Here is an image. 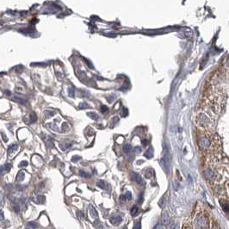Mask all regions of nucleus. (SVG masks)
Instances as JSON below:
<instances>
[{"label": "nucleus", "instance_id": "1", "mask_svg": "<svg viewBox=\"0 0 229 229\" xmlns=\"http://www.w3.org/2000/svg\"><path fill=\"white\" fill-rule=\"evenodd\" d=\"M194 227L196 229H209V216L206 214H198L194 220Z\"/></svg>", "mask_w": 229, "mask_h": 229}, {"label": "nucleus", "instance_id": "2", "mask_svg": "<svg viewBox=\"0 0 229 229\" xmlns=\"http://www.w3.org/2000/svg\"><path fill=\"white\" fill-rule=\"evenodd\" d=\"M196 122H197V125L200 127H203L206 130H209L211 127V121L209 118H208V116L205 115L204 114H200L197 115Z\"/></svg>", "mask_w": 229, "mask_h": 229}, {"label": "nucleus", "instance_id": "3", "mask_svg": "<svg viewBox=\"0 0 229 229\" xmlns=\"http://www.w3.org/2000/svg\"><path fill=\"white\" fill-rule=\"evenodd\" d=\"M198 145L199 146L201 147L202 150H206L208 148H209V146H211L210 141H209V138L208 135H202L201 137H199L198 139Z\"/></svg>", "mask_w": 229, "mask_h": 229}, {"label": "nucleus", "instance_id": "4", "mask_svg": "<svg viewBox=\"0 0 229 229\" xmlns=\"http://www.w3.org/2000/svg\"><path fill=\"white\" fill-rule=\"evenodd\" d=\"M122 221V218L119 215H115L110 218V222L112 223L113 225H118Z\"/></svg>", "mask_w": 229, "mask_h": 229}, {"label": "nucleus", "instance_id": "5", "mask_svg": "<svg viewBox=\"0 0 229 229\" xmlns=\"http://www.w3.org/2000/svg\"><path fill=\"white\" fill-rule=\"evenodd\" d=\"M132 177L133 180L134 181L135 183H137V184H143V180H142L141 177L139 174H137V173L132 172Z\"/></svg>", "mask_w": 229, "mask_h": 229}, {"label": "nucleus", "instance_id": "6", "mask_svg": "<svg viewBox=\"0 0 229 229\" xmlns=\"http://www.w3.org/2000/svg\"><path fill=\"white\" fill-rule=\"evenodd\" d=\"M161 222L163 225H168L170 223V217H169L167 213L163 214L162 217H161Z\"/></svg>", "mask_w": 229, "mask_h": 229}, {"label": "nucleus", "instance_id": "7", "mask_svg": "<svg viewBox=\"0 0 229 229\" xmlns=\"http://www.w3.org/2000/svg\"><path fill=\"white\" fill-rule=\"evenodd\" d=\"M12 101H14V102H18V103H21V104H25L27 101H26V99H24L23 97H21V96H14L13 98H12Z\"/></svg>", "mask_w": 229, "mask_h": 229}, {"label": "nucleus", "instance_id": "8", "mask_svg": "<svg viewBox=\"0 0 229 229\" xmlns=\"http://www.w3.org/2000/svg\"><path fill=\"white\" fill-rule=\"evenodd\" d=\"M24 177H25V173H24V171H21L18 172L17 176V181L18 182H21L24 179Z\"/></svg>", "mask_w": 229, "mask_h": 229}, {"label": "nucleus", "instance_id": "9", "mask_svg": "<svg viewBox=\"0 0 229 229\" xmlns=\"http://www.w3.org/2000/svg\"><path fill=\"white\" fill-rule=\"evenodd\" d=\"M89 210H90V216L93 217V218H96V217L97 216V213H96V209H95V208H94L93 206H90Z\"/></svg>", "mask_w": 229, "mask_h": 229}, {"label": "nucleus", "instance_id": "10", "mask_svg": "<svg viewBox=\"0 0 229 229\" xmlns=\"http://www.w3.org/2000/svg\"><path fill=\"white\" fill-rule=\"evenodd\" d=\"M17 149H18L17 145H12L11 146H10V147H9V149H8V153L10 154V153H11V152H14L17 151Z\"/></svg>", "mask_w": 229, "mask_h": 229}, {"label": "nucleus", "instance_id": "11", "mask_svg": "<svg viewBox=\"0 0 229 229\" xmlns=\"http://www.w3.org/2000/svg\"><path fill=\"white\" fill-rule=\"evenodd\" d=\"M168 229H179V226L177 223L171 222L168 224Z\"/></svg>", "mask_w": 229, "mask_h": 229}, {"label": "nucleus", "instance_id": "12", "mask_svg": "<svg viewBox=\"0 0 229 229\" xmlns=\"http://www.w3.org/2000/svg\"><path fill=\"white\" fill-rule=\"evenodd\" d=\"M139 212V209L136 207V206H133L132 209H131V210H130V213H131V215H136L137 214H138Z\"/></svg>", "mask_w": 229, "mask_h": 229}, {"label": "nucleus", "instance_id": "13", "mask_svg": "<svg viewBox=\"0 0 229 229\" xmlns=\"http://www.w3.org/2000/svg\"><path fill=\"white\" fill-rule=\"evenodd\" d=\"M131 150H132V146H131L130 145L127 144L123 146V151H124V152H126V153H128Z\"/></svg>", "mask_w": 229, "mask_h": 229}, {"label": "nucleus", "instance_id": "14", "mask_svg": "<svg viewBox=\"0 0 229 229\" xmlns=\"http://www.w3.org/2000/svg\"><path fill=\"white\" fill-rule=\"evenodd\" d=\"M123 196L125 198V201H130L132 199V194L129 192V191H127V192L125 193V195Z\"/></svg>", "mask_w": 229, "mask_h": 229}, {"label": "nucleus", "instance_id": "15", "mask_svg": "<svg viewBox=\"0 0 229 229\" xmlns=\"http://www.w3.org/2000/svg\"><path fill=\"white\" fill-rule=\"evenodd\" d=\"M152 155H153V152H152V148H150L149 150L147 151V152L145 153V156L146 157V158H152Z\"/></svg>", "mask_w": 229, "mask_h": 229}, {"label": "nucleus", "instance_id": "16", "mask_svg": "<svg viewBox=\"0 0 229 229\" xmlns=\"http://www.w3.org/2000/svg\"><path fill=\"white\" fill-rule=\"evenodd\" d=\"M93 225H94V227H95L96 229H102V224L99 222V221H94V223H93Z\"/></svg>", "mask_w": 229, "mask_h": 229}, {"label": "nucleus", "instance_id": "17", "mask_svg": "<svg viewBox=\"0 0 229 229\" xmlns=\"http://www.w3.org/2000/svg\"><path fill=\"white\" fill-rule=\"evenodd\" d=\"M28 227H30V228H37L38 225L35 221H30V222L28 223Z\"/></svg>", "mask_w": 229, "mask_h": 229}, {"label": "nucleus", "instance_id": "18", "mask_svg": "<svg viewBox=\"0 0 229 229\" xmlns=\"http://www.w3.org/2000/svg\"><path fill=\"white\" fill-rule=\"evenodd\" d=\"M96 185L98 187H100L101 189H104V188H105V182L102 180L98 181V182L96 183Z\"/></svg>", "mask_w": 229, "mask_h": 229}, {"label": "nucleus", "instance_id": "19", "mask_svg": "<svg viewBox=\"0 0 229 229\" xmlns=\"http://www.w3.org/2000/svg\"><path fill=\"white\" fill-rule=\"evenodd\" d=\"M13 210L15 211L16 213H19V211H20V206L18 203H14L13 204Z\"/></svg>", "mask_w": 229, "mask_h": 229}, {"label": "nucleus", "instance_id": "20", "mask_svg": "<svg viewBox=\"0 0 229 229\" xmlns=\"http://www.w3.org/2000/svg\"><path fill=\"white\" fill-rule=\"evenodd\" d=\"M88 115H90V118H92L93 120H97L98 119V115L95 113H88Z\"/></svg>", "mask_w": 229, "mask_h": 229}, {"label": "nucleus", "instance_id": "21", "mask_svg": "<svg viewBox=\"0 0 229 229\" xmlns=\"http://www.w3.org/2000/svg\"><path fill=\"white\" fill-rule=\"evenodd\" d=\"M152 176V170L149 169V170H148V171H146V177L150 178Z\"/></svg>", "mask_w": 229, "mask_h": 229}, {"label": "nucleus", "instance_id": "22", "mask_svg": "<svg viewBox=\"0 0 229 229\" xmlns=\"http://www.w3.org/2000/svg\"><path fill=\"white\" fill-rule=\"evenodd\" d=\"M108 111V107H106V106H104V105L101 106V112H102V113H107Z\"/></svg>", "mask_w": 229, "mask_h": 229}, {"label": "nucleus", "instance_id": "23", "mask_svg": "<svg viewBox=\"0 0 229 229\" xmlns=\"http://www.w3.org/2000/svg\"><path fill=\"white\" fill-rule=\"evenodd\" d=\"M4 169H5V171H9L11 169V164H6L4 166Z\"/></svg>", "mask_w": 229, "mask_h": 229}, {"label": "nucleus", "instance_id": "24", "mask_svg": "<svg viewBox=\"0 0 229 229\" xmlns=\"http://www.w3.org/2000/svg\"><path fill=\"white\" fill-rule=\"evenodd\" d=\"M141 228V224L140 222V221H138V222L136 223L134 226H133V229H140Z\"/></svg>", "mask_w": 229, "mask_h": 229}, {"label": "nucleus", "instance_id": "25", "mask_svg": "<svg viewBox=\"0 0 229 229\" xmlns=\"http://www.w3.org/2000/svg\"><path fill=\"white\" fill-rule=\"evenodd\" d=\"M36 121V115H35V114H31V115H30V123H33V122H35Z\"/></svg>", "mask_w": 229, "mask_h": 229}, {"label": "nucleus", "instance_id": "26", "mask_svg": "<svg viewBox=\"0 0 229 229\" xmlns=\"http://www.w3.org/2000/svg\"><path fill=\"white\" fill-rule=\"evenodd\" d=\"M80 176H82V177H90V174H88V173L84 172V171H80Z\"/></svg>", "mask_w": 229, "mask_h": 229}, {"label": "nucleus", "instance_id": "27", "mask_svg": "<svg viewBox=\"0 0 229 229\" xmlns=\"http://www.w3.org/2000/svg\"><path fill=\"white\" fill-rule=\"evenodd\" d=\"M28 165H29L28 161H22V162L20 163V165H20L21 167H23V166H27Z\"/></svg>", "mask_w": 229, "mask_h": 229}, {"label": "nucleus", "instance_id": "28", "mask_svg": "<svg viewBox=\"0 0 229 229\" xmlns=\"http://www.w3.org/2000/svg\"><path fill=\"white\" fill-rule=\"evenodd\" d=\"M69 95L71 96H74V90H73V88H69Z\"/></svg>", "mask_w": 229, "mask_h": 229}, {"label": "nucleus", "instance_id": "29", "mask_svg": "<svg viewBox=\"0 0 229 229\" xmlns=\"http://www.w3.org/2000/svg\"><path fill=\"white\" fill-rule=\"evenodd\" d=\"M153 229H164V227H163L161 224H158V225H156V226L154 227V228Z\"/></svg>", "mask_w": 229, "mask_h": 229}, {"label": "nucleus", "instance_id": "30", "mask_svg": "<svg viewBox=\"0 0 229 229\" xmlns=\"http://www.w3.org/2000/svg\"><path fill=\"white\" fill-rule=\"evenodd\" d=\"M86 107H88V105L85 103V102H83V103H81L80 105H79V108H86Z\"/></svg>", "mask_w": 229, "mask_h": 229}, {"label": "nucleus", "instance_id": "31", "mask_svg": "<svg viewBox=\"0 0 229 229\" xmlns=\"http://www.w3.org/2000/svg\"><path fill=\"white\" fill-rule=\"evenodd\" d=\"M159 205H160L161 207H164V205H165V197H162V199L160 200V202H159Z\"/></svg>", "mask_w": 229, "mask_h": 229}, {"label": "nucleus", "instance_id": "32", "mask_svg": "<svg viewBox=\"0 0 229 229\" xmlns=\"http://www.w3.org/2000/svg\"><path fill=\"white\" fill-rule=\"evenodd\" d=\"M127 114V110L126 108H123V112L121 113V115L122 116H126Z\"/></svg>", "mask_w": 229, "mask_h": 229}, {"label": "nucleus", "instance_id": "33", "mask_svg": "<svg viewBox=\"0 0 229 229\" xmlns=\"http://www.w3.org/2000/svg\"><path fill=\"white\" fill-rule=\"evenodd\" d=\"M4 219H5V217H4V214H3L2 212H0V221H2Z\"/></svg>", "mask_w": 229, "mask_h": 229}, {"label": "nucleus", "instance_id": "34", "mask_svg": "<svg viewBox=\"0 0 229 229\" xmlns=\"http://www.w3.org/2000/svg\"><path fill=\"white\" fill-rule=\"evenodd\" d=\"M5 169H4V166H0V174H3Z\"/></svg>", "mask_w": 229, "mask_h": 229}, {"label": "nucleus", "instance_id": "35", "mask_svg": "<svg viewBox=\"0 0 229 229\" xmlns=\"http://www.w3.org/2000/svg\"><path fill=\"white\" fill-rule=\"evenodd\" d=\"M146 143H147V141H146V140H142V144H143V146H146Z\"/></svg>", "mask_w": 229, "mask_h": 229}, {"label": "nucleus", "instance_id": "36", "mask_svg": "<svg viewBox=\"0 0 229 229\" xmlns=\"http://www.w3.org/2000/svg\"><path fill=\"white\" fill-rule=\"evenodd\" d=\"M122 229H127V227H123Z\"/></svg>", "mask_w": 229, "mask_h": 229}, {"label": "nucleus", "instance_id": "37", "mask_svg": "<svg viewBox=\"0 0 229 229\" xmlns=\"http://www.w3.org/2000/svg\"><path fill=\"white\" fill-rule=\"evenodd\" d=\"M28 229H30V228H28Z\"/></svg>", "mask_w": 229, "mask_h": 229}]
</instances>
